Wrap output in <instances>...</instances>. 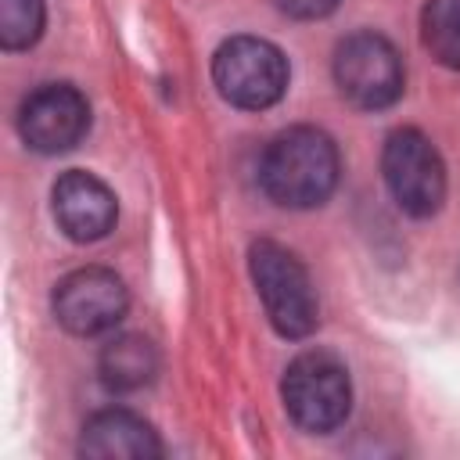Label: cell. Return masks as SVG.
Listing matches in <instances>:
<instances>
[{"mask_svg":"<svg viewBox=\"0 0 460 460\" xmlns=\"http://www.w3.org/2000/svg\"><path fill=\"white\" fill-rule=\"evenodd\" d=\"M338 144L316 126H291L277 133L259 162V183L280 208H316L338 187Z\"/></svg>","mask_w":460,"mask_h":460,"instance_id":"cell-1","label":"cell"},{"mask_svg":"<svg viewBox=\"0 0 460 460\" xmlns=\"http://www.w3.org/2000/svg\"><path fill=\"white\" fill-rule=\"evenodd\" d=\"M248 273L280 338H305L316 331L320 298L309 280V270L291 248L277 241H255L248 248Z\"/></svg>","mask_w":460,"mask_h":460,"instance_id":"cell-2","label":"cell"},{"mask_svg":"<svg viewBox=\"0 0 460 460\" xmlns=\"http://www.w3.org/2000/svg\"><path fill=\"white\" fill-rule=\"evenodd\" d=\"M280 399L302 431L327 435L341 428L352 410L349 367L327 349H305L288 363L280 377Z\"/></svg>","mask_w":460,"mask_h":460,"instance_id":"cell-3","label":"cell"},{"mask_svg":"<svg viewBox=\"0 0 460 460\" xmlns=\"http://www.w3.org/2000/svg\"><path fill=\"white\" fill-rule=\"evenodd\" d=\"M291 68L277 43L262 36H230L212 58V83L223 101L244 111L273 108L288 90Z\"/></svg>","mask_w":460,"mask_h":460,"instance_id":"cell-4","label":"cell"},{"mask_svg":"<svg viewBox=\"0 0 460 460\" xmlns=\"http://www.w3.org/2000/svg\"><path fill=\"white\" fill-rule=\"evenodd\" d=\"M334 83L345 101L367 111H381L402 97L406 68L395 43L374 29L345 36L334 50Z\"/></svg>","mask_w":460,"mask_h":460,"instance_id":"cell-5","label":"cell"},{"mask_svg":"<svg viewBox=\"0 0 460 460\" xmlns=\"http://www.w3.org/2000/svg\"><path fill=\"white\" fill-rule=\"evenodd\" d=\"M381 172H385V183H388L395 205L406 216L428 219L442 208V201H446V162H442L438 147L420 129L402 126L385 140Z\"/></svg>","mask_w":460,"mask_h":460,"instance_id":"cell-6","label":"cell"},{"mask_svg":"<svg viewBox=\"0 0 460 460\" xmlns=\"http://www.w3.org/2000/svg\"><path fill=\"white\" fill-rule=\"evenodd\" d=\"M50 309H54L58 323L68 334L93 338V334L111 331L126 316L129 291H126V284H122V277L115 270L83 266V270H72L68 277H61L54 284Z\"/></svg>","mask_w":460,"mask_h":460,"instance_id":"cell-7","label":"cell"},{"mask_svg":"<svg viewBox=\"0 0 460 460\" xmlns=\"http://www.w3.org/2000/svg\"><path fill=\"white\" fill-rule=\"evenodd\" d=\"M90 129V104L72 83H43L18 108V133L36 155L72 151Z\"/></svg>","mask_w":460,"mask_h":460,"instance_id":"cell-8","label":"cell"},{"mask_svg":"<svg viewBox=\"0 0 460 460\" xmlns=\"http://www.w3.org/2000/svg\"><path fill=\"white\" fill-rule=\"evenodd\" d=\"M50 208H54L58 230L79 244L108 237L119 219V201L111 187L101 176L83 172V169H68L58 176L50 190Z\"/></svg>","mask_w":460,"mask_h":460,"instance_id":"cell-9","label":"cell"},{"mask_svg":"<svg viewBox=\"0 0 460 460\" xmlns=\"http://www.w3.org/2000/svg\"><path fill=\"white\" fill-rule=\"evenodd\" d=\"M158 431L129 410H97L79 435V456L90 460H158Z\"/></svg>","mask_w":460,"mask_h":460,"instance_id":"cell-10","label":"cell"},{"mask_svg":"<svg viewBox=\"0 0 460 460\" xmlns=\"http://www.w3.org/2000/svg\"><path fill=\"white\" fill-rule=\"evenodd\" d=\"M101 385L108 392H137L158 374V349L144 334H115L97 359Z\"/></svg>","mask_w":460,"mask_h":460,"instance_id":"cell-11","label":"cell"},{"mask_svg":"<svg viewBox=\"0 0 460 460\" xmlns=\"http://www.w3.org/2000/svg\"><path fill=\"white\" fill-rule=\"evenodd\" d=\"M420 43L442 68L460 72V0H428L424 4Z\"/></svg>","mask_w":460,"mask_h":460,"instance_id":"cell-12","label":"cell"},{"mask_svg":"<svg viewBox=\"0 0 460 460\" xmlns=\"http://www.w3.org/2000/svg\"><path fill=\"white\" fill-rule=\"evenodd\" d=\"M47 4L43 0H0V47L25 50L43 36Z\"/></svg>","mask_w":460,"mask_h":460,"instance_id":"cell-13","label":"cell"},{"mask_svg":"<svg viewBox=\"0 0 460 460\" xmlns=\"http://www.w3.org/2000/svg\"><path fill=\"white\" fill-rule=\"evenodd\" d=\"M341 0H277V7L291 18H302V22H313V18H323L338 7Z\"/></svg>","mask_w":460,"mask_h":460,"instance_id":"cell-14","label":"cell"}]
</instances>
